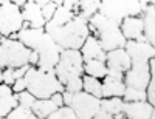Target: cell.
Masks as SVG:
<instances>
[{"mask_svg": "<svg viewBox=\"0 0 155 119\" xmlns=\"http://www.w3.org/2000/svg\"><path fill=\"white\" fill-rule=\"evenodd\" d=\"M144 91H146V101L150 105H153L155 104V76L150 77V81H149V84H147Z\"/></svg>", "mask_w": 155, "mask_h": 119, "instance_id": "obj_31", "label": "cell"}, {"mask_svg": "<svg viewBox=\"0 0 155 119\" xmlns=\"http://www.w3.org/2000/svg\"><path fill=\"white\" fill-rule=\"evenodd\" d=\"M30 54L31 50L17 39H0V67L2 68H19L23 65H30Z\"/></svg>", "mask_w": 155, "mask_h": 119, "instance_id": "obj_5", "label": "cell"}, {"mask_svg": "<svg viewBox=\"0 0 155 119\" xmlns=\"http://www.w3.org/2000/svg\"><path fill=\"white\" fill-rule=\"evenodd\" d=\"M11 90H12V93H20V91L23 90H27V81H25V77H20V79H16L14 84L11 85Z\"/></svg>", "mask_w": 155, "mask_h": 119, "instance_id": "obj_34", "label": "cell"}, {"mask_svg": "<svg viewBox=\"0 0 155 119\" xmlns=\"http://www.w3.org/2000/svg\"><path fill=\"white\" fill-rule=\"evenodd\" d=\"M124 90H126V84L121 79H115V77L107 76V74L101 79V95H102V98H123Z\"/></svg>", "mask_w": 155, "mask_h": 119, "instance_id": "obj_16", "label": "cell"}, {"mask_svg": "<svg viewBox=\"0 0 155 119\" xmlns=\"http://www.w3.org/2000/svg\"><path fill=\"white\" fill-rule=\"evenodd\" d=\"M120 28H121V33L126 40H137L141 36H144L143 34V17L141 16L124 17L120 23Z\"/></svg>", "mask_w": 155, "mask_h": 119, "instance_id": "obj_15", "label": "cell"}, {"mask_svg": "<svg viewBox=\"0 0 155 119\" xmlns=\"http://www.w3.org/2000/svg\"><path fill=\"white\" fill-rule=\"evenodd\" d=\"M123 104H124V101L121 98H102L99 102V108L107 111L112 116H115L123 111Z\"/></svg>", "mask_w": 155, "mask_h": 119, "instance_id": "obj_23", "label": "cell"}, {"mask_svg": "<svg viewBox=\"0 0 155 119\" xmlns=\"http://www.w3.org/2000/svg\"><path fill=\"white\" fill-rule=\"evenodd\" d=\"M93 119H113V116L112 114H109L107 111H104V110H98V113L93 116Z\"/></svg>", "mask_w": 155, "mask_h": 119, "instance_id": "obj_39", "label": "cell"}, {"mask_svg": "<svg viewBox=\"0 0 155 119\" xmlns=\"http://www.w3.org/2000/svg\"><path fill=\"white\" fill-rule=\"evenodd\" d=\"M64 90L68 91V93H78V91H82V76L81 77H73L70 81H67L64 84Z\"/></svg>", "mask_w": 155, "mask_h": 119, "instance_id": "obj_30", "label": "cell"}, {"mask_svg": "<svg viewBox=\"0 0 155 119\" xmlns=\"http://www.w3.org/2000/svg\"><path fill=\"white\" fill-rule=\"evenodd\" d=\"M0 119H6V117H2V116H0Z\"/></svg>", "mask_w": 155, "mask_h": 119, "instance_id": "obj_47", "label": "cell"}, {"mask_svg": "<svg viewBox=\"0 0 155 119\" xmlns=\"http://www.w3.org/2000/svg\"><path fill=\"white\" fill-rule=\"evenodd\" d=\"M44 30L62 50H79L90 36L88 20L79 14H76L68 23L62 26H54L47 22Z\"/></svg>", "mask_w": 155, "mask_h": 119, "instance_id": "obj_2", "label": "cell"}, {"mask_svg": "<svg viewBox=\"0 0 155 119\" xmlns=\"http://www.w3.org/2000/svg\"><path fill=\"white\" fill-rule=\"evenodd\" d=\"M118 3L123 9V12L127 16H132V17H137V16H141L143 14V5L140 3V0H118Z\"/></svg>", "mask_w": 155, "mask_h": 119, "instance_id": "obj_25", "label": "cell"}, {"mask_svg": "<svg viewBox=\"0 0 155 119\" xmlns=\"http://www.w3.org/2000/svg\"><path fill=\"white\" fill-rule=\"evenodd\" d=\"M33 114V111L30 108H25L22 105H16L8 114H6V119H30Z\"/></svg>", "mask_w": 155, "mask_h": 119, "instance_id": "obj_28", "label": "cell"}, {"mask_svg": "<svg viewBox=\"0 0 155 119\" xmlns=\"http://www.w3.org/2000/svg\"><path fill=\"white\" fill-rule=\"evenodd\" d=\"M152 76H153V73H150L149 62H134L130 65V68L124 73L123 82L126 84V87L146 90Z\"/></svg>", "mask_w": 155, "mask_h": 119, "instance_id": "obj_9", "label": "cell"}, {"mask_svg": "<svg viewBox=\"0 0 155 119\" xmlns=\"http://www.w3.org/2000/svg\"><path fill=\"white\" fill-rule=\"evenodd\" d=\"M22 17H23V26L22 28H44L47 20L42 16V6L37 5L33 0H27L22 6Z\"/></svg>", "mask_w": 155, "mask_h": 119, "instance_id": "obj_10", "label": "cell"}, {"mask_svg": "<svg viewBox=\"0 0 155 119\" xmlns=\"http://www.w3.org/2000/svg\"><path fill=\"white\" fill-rule=\"evenodd\" d=\"M84 74L102 79L107 74V65L104 60H87L84 62Z\"/></svg>", "mask_w": 155, "mask_h": 119, "instance_id": "obj_21", "label": "cell"}, {"mask_svg": "<svg viewBox=\"0 0 155 119\" xmlns=\"http://www.w3.org/2000/svg\"><path fill=\"white\" fill-rule=\"evenodd\" d=\"M107 76H112V77H115V79H121V81H123L124 73H120V71H115V70H109V68H107Z\"/></svg>", "mask_w": 155, "mask_h": 119, "instance_id": "obj_41", "label": "cell"}, {"mask_svg": "<svg viewBox=\"0 0 155 119\" xmlns=\"http://www.w3.org/2000/svg\"><path fill=\"white\" fill-rule=\"evenodd\" d=\"M74 16H76V14H74L73 11H70L68 8H65V6H62V5H61V6L56 8L53 17H51V20H48V23L54 25V26H62V25L68 23Z\"/></svg>", "mask_w": 155, "mask_h": 119, "instance_id": "obj_24", "label": "cell"}, {"mask_svg": "<svg viewBox=\"0 0 155 119\" xmlns=\"http://www.w3.org/2000/svg\"><path fill=\"white\" fill-rule=\"evenodd\" d=\"M27 90L36 99H48L54 93H62L64 85L59 82L54 71H42L37 67H30L25 73Z\"/></svg>", "mask_w": 155, "mask_h": 119, "instance_id": "obj_4", "label": "cell"}, {"mask_svg": "<svg viewBox=\"0 0 155 119\" xmlns=\"http://www.w3.org/2000/svg\"><path fill=\"white\" fill-rule=\"evenodd\" d=\"M140 3L143 5V8H144L146 5H150V3H153V0H140Z\"/></svg>", "mask_w": 155, "mask_h": 119, "instance_id": "obj_44", "label": "cell"}, {"mask_svg": "<svg viewBox=\"0 0 155 119\" xmlns=\"http://www.w3.org/2000/svg\"><path fill=\"white\" fill-rule=\"evenodd\" d=\"M59 111H61V119H78V116H76V113L70 108V107H61L59 108Z\"/></svg>", "mask_w": 155, "mask_h": 119, "instance_id": "obj_36", "label": "cell"}, {"mask_svg": "<svg viewBox=\"0 0 155 119\" xmlns=\"http://www.w3.org/2000/svg\"><path fill=\"white\" fill-rule=\"evenodd\" d=\"M113 119H126V116H124V113L121 111V113H118V114H115Z\"/></svg>", "mask_w": 155, "mask_h": 119, "instance_id": "obj_45", "label": "cell"}, {"mask_svg": "<svg viewBox=\"0 0 155 119\" xmlns=\"http://www.w3.org/2000/svg\"><path fill=\"white\" fill-rule=\"evenodd\" d=\"M123 113L126 119H150L155 116L153 105L147 101H137V102H124Z\"/></svg>", "mask_w": 155, "mask_h": 119, "instance_id": "obj_12", "label": "cell"}, {"mask_svg": "<svg viewBox=\"0 0 155 119\" xmlns=\"http://www.w3.org/2000/svg\"><path fill=\"white\" fill-rule=\"evenodd\" d=\"M33 2H36L37 5H41V6H44L45 3H48V2H51V0H33Z\"/></svg>", "mask_w": 155, "mask_h": 119, "instance_id": "obj_42", "label": "cell"}, {"mask_svg": "<svg viewBox=\"0 0 155 119\" xmlns=\"http://www.w3.org/2000/svg\"><path fill=\"white\" fill-rule=\"evenodd\" d=\"M124 50L130 57V62H149L155 56V48L149 42L140 40H126Z\"/></svg>", "mask_w": 155, "mask_h": 119, "instance_id": "obj_11", "label": "cell"}, {"mask_svg": "<svg viewBox=\"0 0 155 119\" xmlns=\"http://www.w3.org/2000/svg\"><path fill=\"white\" fill-rule=\"evenodd\" d=\"M16 96H17V104L19 105H22V107H25V108H30V110L33 108V105L36 102V98L30 93L28 90L20 91V93H17Z\"/></svg>", "mask_w": 155, "mask_h": 119, "instance_id": "obj_29", "label": "cell"}, {"mask_svg": "<svg viewBox=\"0 0 155 119\" xmlns=\"http://www.w3.org/2000/svg\"><path fill=\"white\" fill-rule=\"evenodd\" d=\"M124 102H137V101H146V91L144 90H138L132 87H126L123 98Z\"/></svg>", "mask_w": 155, "mask_h": 119, "instance_id": "obj_27", "label": "cell"}, {"mask_svg": "<svg viewBox=\"0 0 155 119\" xmlns=\"http://www.w3.org/2000/svg\"><path fill=\"white\" fill-rule=\"evenodd\" d=\"M56 110H59V107L50 98L48 99H36L33 108H31L33 114L37 117H47L51 113H54Z\"/></svg>", "mask_w": 155, "mask_h": 119, "instance_id": "obj_20", "label": "cell"}, {"mask_svg": "<svg viewBox=\"0 0 155 119\" xmlns=\"http://www.w3.org/2000/svg\"><path fill=\"white\" fill-rule=\"evenodd\" d=\"M9 2H12V3H16L17 6H22L25 2H27V0H9Z\"/></svg>", "mask_w": 155, "mask_h": 119, "instance_id": "obj_43", "label": "cell"}, {"mask_svg": "<svg viewBox=\"0 0 155 119\" xmlns=\"http://www.w3.org/2000/svg\"><path fill=\"white\" fill-rule=\"evenodd\" d=\"M2 70H3V68L0 67V82H2Z\"/></svg>", "mask_w": 155, "mask_h": 119, "instance_id": "obj_46", "label": "cell"}, {"mask_svg": "<svg viewBox=\"0 0 155 119\" xmlns=\"http://www.w3.org/2000/svg\"><path fill=\"white\" fill-rule=\"evenodd\" d=\"M79 51H81L84 62H87V60H104L106 62V51L102 50L98 39L92 34L85 39V42L82 43Z\"/></svg>", "mask_w": 155, "mask_h": 119, "instance_id": "obj_14", "label": "cell"}, {"mask_svg": "<svg viewBox=\"0 0 155 119\" xmlns=\"http://www.w3.org/2000/svg\"><path fill=\"white\" fill-rule=\"evenodd\" d=\"M17 40L39 54V62L36 65L39 70L54 71L62 48L44 28H22L17 33Z\"/></svg>", "mask_w": 155, "mask_h": 119, "instance_id": "obj_1", "label": "cell"}, {"mask_svg": "<svg viewBox=\"0 0 155 119\" xmlns=\"http://www.w3.org/2000/svg\"><path fill=\"white\" fill-rule=\"evenodd\" d=\"M31 67V65H23V67H19V68H14V79H20V77H23L25 76V73L28 71V68Z\"/></svg>", "mask_w": 155, "mask_h": 119, "instance_id": "obj_37", "label": "cell"}, {"mask_svg": "<svg viewBox=\"0 0 155 119\" xmlns=\"http://www.w3.org/2000/svg\"><path fill=\"white\" fill-rule=\"evenodd\" d=\"M141 17H143V34L147 39V42L153 45L155 43V6L153 3L144 6Z\"/></svg>", "mask_w": 155, "mask_h": 119, "instance_id": "obj_18", "label": "cell"}, {"mask_svg": "<svg viewBox=\"0 0 155 119\" xmlns=\"http://www.w3.org/2000/svg\"><path fill=\"white\" fill-rule=\"evenodd\" d=\"M98 6L99 0H79V12L78 14L88 20L93 14L98 12Z\"/></svg>", "mask_w": 155, "mask_h": 119, "instance_id": "obj_26", "label": "cell"}, {"mask_svg": "<svg viewBox=\"0 0 155 119\" xmlns=\"http://www.w3.org/2000/svg\"><path fill=\"white\" fill-rule=\"evenodd\" d=\"M82 91L101 99L102 98V95H101V79L82 74Z\"/></svg>", "mask_w": 155, "mask_h": 119, "instance_id": "obj_22", "label": "cell"}, {"mask_svg": "<svg viewBox=\"0 0 155 119\" xmlns=\"http://www.w3.org/2000/svg\"><path fill=\"white\" fill-rule=\"evenodd\" d=\"M23 26L20 6L12 2L0 3V36L17 39V33Z\"/></svg>", "mask_w": 155, "mask_h": 119, "instance_id": "obj_7", "label": "cell"}, {"mask_svg": "<svg viewBox=\"0 0 155 119\" xmlns=\"http://www.w3.org/2000/svg\"><path fill=\"white\" fill-rule=\"evenodd\" d=\"M0 39H2V36H0Z\"/></svg>", "mask_w": 155, "mask_h": 119, "instance_id": "obj_48", "label": "cell"}, {"mask_svg": "<svg viewBox=\"0 0 155 119\" xmlns=\"http://www.w3.org/2000/svg\"><path fill=\"white\" fill-rule=\"evenodd\" d=\"M30 119H61V111L59 110H56L54 113H51L50 116H47V117H37V116H34V114H31V117Z\"/></svg>", "mask_w": 155, "mask_h": 119, "instance_id": "obj_40", "label": "cell"}, {"mask_svg": "<svg viewBox=\"0 0 155 119\" xmlns=\"http://www.w3.org/2000/svg\"><path fill=\"white\" fill-rule=\"evenodd\" d=\"M51 101H53L56 105H58V107L61 108V107H64V101H62V93H54L53 96H51L50 98Z\"/></svg>", "mask_w": 155, "mask_h": 119, "instance_id": "obj_38", "label": "cell"}, {"mask_svg": "<svg viewBox=\"0 0 155 119\" xmlns=\"http://www.w3.org/2000/svg\"><path fill=\"white\" fill-rule=\"evenodd\" d=\"M88 30L90 34L98 39V42L106 53L115 48H124L126 39L121 33L120 23H116L115 20H110L96 12L88 19Z\"/></svg>", "mask_w": 155, "mask_h": 119, "instance_id": "obj_3", "label": "cell"}, {"mask_svg": "<svg viewBox=\"0 0 155 119\" xmlns=\"http://www.w3.org/2000/svg\"><path fill=\"white\" fill-rule=\"evenodd\" d=\"M12 73H14V68H3L2 70V84L9 85V87L14 84L16 79H14V74Z\"/></svg>", "mask_w": 155, "mask_h": 119, "instance_id": "obj_33", "label": "cell"}, {"mask_svg": "<svg viewBox=\"0 0 155 119\" xmlns=\"http://www.w3.org/2000/svg\"><path fill=\"white\" fill-rule=\"evenodd\" d=\"M56 8H58V5L51 0V2H48V3H45L44 6H42V16H44V19L48 22V20H51V17H53V14H54V11H56Z\"/></svg>", "mask_w": 155, "mask_h": 119, "instance_id": "obj_32", "label": "cell"}, {"mask_svg": "<svg viewBox=\"0 0 155 119\" xmlns=\"http://www.w3.org/2000/svg\"><path fill=\"white\" fill-rule=\"evenodd\" d=\"M62 6L68 8L74 14H78L79 12V0H62Z\"/></svg>", "mask_w": 155, "mask_h": 119, "instance_id": "obj_35", "label": "cell"}, {"mask_svg": "<svg viewBox=\"0 0 155 119\" xmlns=\"http://www.w3.org/2000/svg\"><path fill=\"white\" fill-rule=\"evenodd\" d=\"M106 65L109 70H115L120 73H126L129 68H130V57L126 53L124 48H115L112 51L106 53Z\"/></svg>", "mask_w": 155, "mask_h": 119, "instance_id": "obj_13", "label": "cell"}, {"mask_svg": "<svg viewBox=\"0 0 155 119\" xmlns=\"http://www.w3.org/2000/svg\"><path fill=\"white\" fill-rule=\"evenodd\" d=\"M54 74L64 85L73 77H81L84 74V60L79 50H62L59 60L54 67Z\"/></svg>", "mask_w": 155, "mask_h": 119, "instance_id": "obj_6", "label": "cell"}, {"mask_svg": "<svg viewBox=\"0 0 155 119\" xmlns=\"http://www.w3.org/2000/svg\"><path fill=\"white\" fill-rule=\"evenodd\" d=\"M17 105V96L12 93L9 85L0 82V116L6 117V114Z\"/></svg>", "mask_w": 155, "mask_h": 119, "instance_id": "obj_19", "label": "cell"}, {"mask_svg": "<svg viewBox=\"0 0 155 119\" xmlns=\"http://www.w3.org/2000/svg\"><path fill=\"white\" fill-rule=\"evenodd\" d=\"M101 99L85 93V91H78L73 93L70 108L76 113L78 119H93V116L99 110Z\"/></svg>", "mask_w": 155, "mask_h": 119, "instance_id": "obj_8", "label": "cell"}, {"mask_svg": "<svg viewBox=\"0 0 155 119\" xmlns=\"http://www.w3.org/2000/svg\"><path fill=\"white\" fill-rule=\"evenodd\" d=\"M98 12L110 20H115L116 23H121V20L126 17L118 0H99Z\"/></svg>", "mask_w": 155, "mask_h": 119, "instance_id": "obj_17", "label": "cell"}]
</instances>
